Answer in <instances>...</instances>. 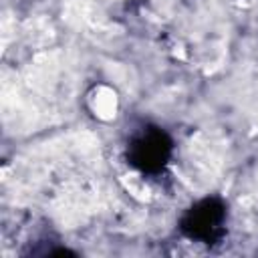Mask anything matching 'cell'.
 Masks as SVG:
<instances>
[{
    "instance_id": "7a4b0ae2",
    "label": "cell",
    "mask_w": 258,
    "mask_h": 258,
    "mask_svg": "<svg viewBox=\"0 0 258 258\" xmlns=\"http://www.w3.org/2000/svg\"><path fill=\"white\" fill-rule=\"evenodd\" d=\"M228 230V204L218 196L194 202L179 218V232L198 244L214 246Z\"/></svg>"
},
{
    "instance_id": "6da1fadb",
    "label": "cell",
    "mask_w": 258,
    "mask_h": 258,
    "mask_svg": "<svg viewBox=\"0 0 258 258\" xmlns=\"http://www.w3.org/2000/svg\"><path fill=\"white\" fill-rule=\"evenodd\" d=\"M173 155V139L157 125L137 129L125 147L127 163L143 175H159Z\"/></svg>"
}]
</instances>
